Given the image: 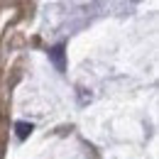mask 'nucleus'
Returning a JSON list of instances; mask_svg holds the SVG:
<instances>
[{
	"mask_svg": "<svg viewBox=\"0 0 159 159\" xmlns=\"http://www.w3.org/2000/svg\"><path fill=\"white\" fill-rule=\"evenodd\" d=\"M49 59L54 61V66H57L59 71L66 69V61H64V44H57V47L49 49Z\"/></svg>",
	"mask_w": 159,
	"mask_h": 159,
	"instance_id": "obj_1",
	"label": "nucleus"
},
{
	"mask_svg": "<svg viewBox=\"0 0 159 159\" xmlns=\"http://www.w3.org/2000/svg\"><path fill=\"white\" fill-rule=\"evenodd\" d=\"M15 130H17V137L25 139L30 132H32V125H30V122H17V125H15Z\"/></svg>",
	"mask_w": 159,
	"mask_h": 159,
	"instance_id": "obj_2",
	"label": "nucleus"
}]
</instances>
